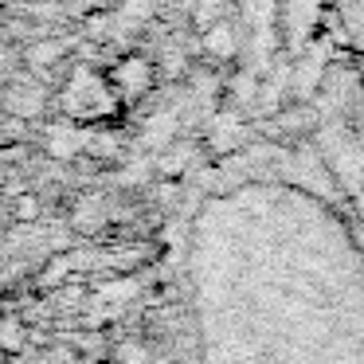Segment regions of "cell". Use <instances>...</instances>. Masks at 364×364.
<instances>
[{"label":"cell","instance_id":"6da1fadb","mask_svg":"<svg viewBox=\"0 0 364 364\" xmlns=\"http://www.w3.org/2000/svg\"><path fill=\"white\" fill-rule=\"evenodd\" d=\"M208 48H220V55H228V32H215L212 40H208Z\"/></svg>","mask_w":364,"mask_h":364}]
</instances>
